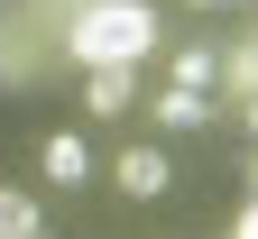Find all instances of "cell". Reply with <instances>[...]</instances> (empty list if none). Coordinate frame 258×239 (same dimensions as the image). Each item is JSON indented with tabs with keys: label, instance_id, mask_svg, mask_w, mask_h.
Instances as JSON below:
<instances>
[{
	"label": "cell",
	"instance_id": "6da1fadb",
	"mask_svg": "<svg viewBox=\"0 0 258 239\" xmlns=\"http://www.w3.org/2000/svg\"><path fill=\"white\" fill-rule=\"evenodd\" d=\"M64 46L83 55V74H92V64H139L157 46V10H148V0H92V10L64 28Z\"/></svg>",
	"mask_w": 258,
	"mask_h": 239
},
{
	"label": "cell",
	"instance_id": "7a4b0ae2",
	"mask_svg": "<svg viewBox=\"0 0 258 239\" xmlns=\"http://www.w3.org/2000/svg\"><path fill=\"white\" fill-rule=\"evenodd\" d=\"M111 175H120L129 202H157V193L175 184V166H166V147H120V156H111Z\"/></svg>",
	"mask_w": 258,
	"mask_h": 239
},
{
	"label": "cell",
	"instance_id": "3957f363",
	"mask_svg": "<svg viewBox=\"0 0 258 239\" xmlns=\"http://www.w3.org/2000/svg\"><path fill=\"white\" fill-rule=\"evenodd\" d=\"M129 101H139V64H92L83 74V111L92 120H120Z\"/></svg>",
	"mask_w": 258,
	"mask_h": 239
},
{
	"label": "cell",
	"instance_id": "277c9868",
	"mask_svg": "<svg viewBox=\"0 0 258 239\" xmlns=\"http://www.w3.org/2000/svg\"><path fill=\"white\" fill-rule=\"evenodd\" d=\"M37 166H46V184H83V175H92V156H83V138H64V129H55V138L37 147Z\"/></svg>",
	"mask_w": 258,
	"mask_h": 239
},
{
	"label": "cell",
	"instance_id": "5b68a950",
	"mask_svg": "<svg viewBox=\"0 0 258 239\" xmlns=\"http://www.w3.org/2000/svg\"><path fill=\"white\" fill-rule=\"evenodd\" d=\"M148 111H157V129H203L212 120V92H157Z\"/></svg>",
	"mask_w": 258,
	"mask_h": 239
},
{
	"label": "cell",
	"instance_id": "8992f818",
	"mask_svg": "<svg viewBox=\"0 0 258 239\" xmlns=\"http://www.w3.org/2000/svg\"><path fill=\"white\" fill-rule=\"evenodd\" d=\"M0 239H37V202L19 184H0Z\"/></svg>",
	"mask_w": 258,
	"mask_h": 239
},
{
	"label": "cell",
	"instance_id": "52a82bcc",
	"mask_svg": "<svg viewBox=\"0 0 258 239\" xmlns=\"http://www.w3.org/2000/svg\"><path fill=\"white\" fill-rule=\"evenodd\" d=\"M212 74H221L212 46H184V55H175V92H212Z\"/></svg>",
	"mask_w": 258,
	"mask_h": 239
},
{
	"label": "cell",
	"instance_id": "ba28073f",
	"mask_svg": "<svg viewBox=\"0 0 258 239\" xmlns=\"http://www.w3.org/2000/svg\"><path fill=\"white\" fill-rule=\"evenodd\" d=\"M212 83H231V101H249V92H258V55H249V46H231V55H221V74H212Z\"/></svg>",
	"mask_w": 258,
	"mask_h": 239
},
{
	"label": "cell",
	"instance_id": "9c48e42d",
	"mask_svg": "<svg viewBox=\"0 0 258 239\" xmlns=\"http://www.w3.org/2000/svg\"><path fill=\"white\" fill-rule=\"evenodd\" d=\"M231 239H258V193H249V212H240V230H231Z\"/></svg>",
	"mask_w": 258,
	"mask_h": 239
},
{
	"label": "cell",
	"instance_id": "30bf717a",
	"mask_svg": "<svg viewBox=\"0 0 258 239\" xmlns=\"http://www.w3.org/2000/svg\"><path fill=\"white\" fill-rule=\"evenodd\" d=\"M231 111H240V120H249V138H258V92H249V101H231Z\"/></svg>",
	"mask_w": 258,
	"mask_h": 239
},
{
	"label": "cell",
	"instance_id": "8fae6325",
	"mask_svg": "<svg viewBox=\"0 0 258 239\" xmlns=\"http://www.w3.org/2000/svg\"><path fill=\"white\" fill-rule=\"evenodd\" d=\"M194 10H249V0H194Z\"/></svg>",
	"mask_w": 258,
	"mask_h": 239
},
{
	"label": "cell",
	"instance_id": "7c38bea8",
	"mask_svg": "<svg viewBox=\"0 0 258 239\" xmlns=\"http://www.w3.org/2000/svg\"><path fill=\"white\" fill-rule=\"evenodd\" d=\"M240 175H249V193H258V147H249V166H240Z\"/></svg>",
	"mask_w": 258,
	"mask_h": 239
},
{
	"label": "cell",
	"instance_id": "4fadbf2b",
	"mask_svg": "<svg viewBox=\"0 0 258 239\" xmlns=\"http://www.w3.org/2000/svg\"><path fill=\"white\" fill-rule=\"evenodd\" d=\"M249 55H258V28H249Z\"/></svg>",
	"mask_w": 258,
	"mask_h": 239
}]
</instances>
